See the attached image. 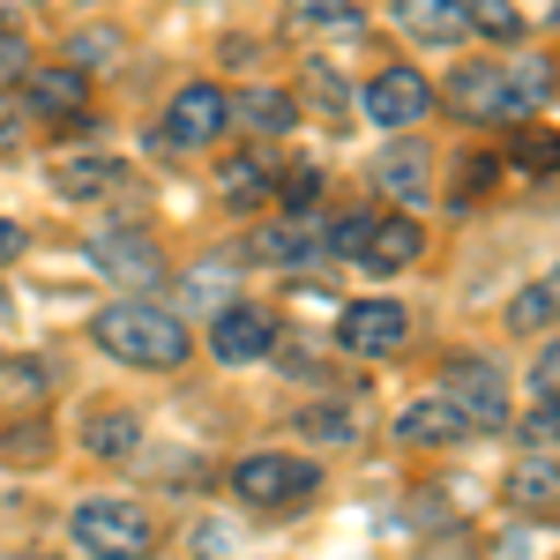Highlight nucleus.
<instances>
[{"label":"nucleus","mask_w":560,"mask_h":560,"mask_svg":"<svg viewBox=\"0 0 560 560\" xmlns=\"http://www.w3.org/2000/svg\"><path fill=\"white\" fill-rule=\"evenodd\" d=\"M23 560H52V553H23Z\"/></svg>","instance_id":"58836bf2"},{"label":"nucleus","mask_w":560,"mask_h":560,"mask_svg":"<svg viewBox=\"0 0 560 560\" xmlns=\"http://www.w3.org/2000/svg\"><path fill=\"white\" fill-rule=\"evenodd\" d=\"M306 433H314V441H359L366 427H359V411H351V404H345V411H337V404H322V411H306Z\"/></svg>","instance_id":"cd10ccee"},{"label":"nucleus","mask_w":560,"mask_h":560,"mask_svg":"<svg viewBox=\"0 0 560 560\" xmlns=\"http://www.w3.org/2000/svg\"><path fill=\"white\" fill-rule=\"evenodd\" d=\"M15 255H23V224H8V217H0V269H8Z\"/></svg>","instance_id":"e433bc0d"},{"label":"nucleus","mask_w":560,"mask_h":560,"mask_svg":"<svg viewBox=\"0 0 560 560\" xmlns=\"http://www.w3.org/2000/svg\"><path fill=\"white\" fill-rule=\"evenodd\" d=\"M441 388L464 404L471 427H509V382H501V366H486V359H456Z\"/></svg>","instance_id":"6e6552de"},{"label":"nucleus","mask_w":560,"mask_h":560,"mask_svg":"<svg viewBox=\"0 0 560 560\" xmlns=\"http://www.w3.org/2000/svg\"><path fill=\"white\" fill-rule=\"evenodd\" d=\"M292 31H300V38L351 45V38H366V8H359V0H300V8H292Z\"/></svg>","instance_id":"2eb2a0df"},{"label":"nucleus","mask_w":560,"mask_h":560,"mask_svg":"<svg viewBox=\"0 0 560 560\" xmlns=\"http://www.w3.org/2000/svg\"><path fill=\"white\" fill-rule=\"evenodd\" d=\"M113 179H120V158H105V150H60V158H52V187L75 195V202L105 195Z\"/></svg>","instance_id":"f3484780"},{"label":"nucleus","mask_w":560,"mask_h":560,"mask_svg":"<svg viewBox=\"0 0 560 560\" xmlns=\"http://www.w3.org/2000/svg\"><path fill=\"white\" fill-rule=\"evenodd\" d=\"M83 448L105 456V464H135V456H142V419H128V411H97V419L83 427Z\"/></svg>","instance_id":"a211bd4d"},{"label":"nucleus","mask_w":560,"mask_h":560,"mask_svg":"<svg viewBox=\"0 0 560 560\" xmlns=\"http://www.w3.org/2000/svg\"><path fill=\"white\" fill-rule=\"evenodd\" d=\"M509 158H516V173H560V135H538V128H523Z\"/></svg>","instance_id":"a878e982"},{"label":"nucleus","mask_w":560,"mask_h":560,"mask_svg":"<svg viewBox=\"0 0 560 560\" xmlns=\"http://www.w3.org/2000/svg\"><path fill=\"white\" fill-rule=\"evenodd\" d=\"M255 255H261V261H284V269H300V261L329 255V240H322V224H306V210H284L277 224H261V232H255Z\"/></svg>","instance_id":"f8f14e48"},{"label":"nucleus","mask_w":560,"mask_h":560,"mask_svg":"<svg viewBox=\"0 0 560 560\" xmlns=\"http://www.w3.org/2000/svg\"><path fill=\"white\" fill-rule=\"evenodd\" d=\"M560 322V269H546L538 284H523L516 300H509V329L530 337V329H553Z\"/></svg>","instance_id":"412c9836"},{"label":"nucleus","mask_w":560,"mask_h":560,"mask_svg":"<svg viewBox=\"0 0 560 560\" xmlns=\"http://www.w3.org/2000/svg\"><path fill=\"white\" fill-rule=\"evenodd\" d=\"M217 195H224L232 210H255L261 195H269V158H224V165H217Z\"/></svg>","instance_id":"4be33fe9"},{"label":"nucleus","mask_w":560,"mask_h":560,"mask_svg":"<svg viewBox=\"0 0 560 560\" xmlns=\"http://www.w3.org/2000/svg\"><path fill=\"white\" fill-rule=\"evenodd\" d=\"M404 337H411V314L396 300H359V306H345V322H337V345H345L351 359H388Z\"/></svg>","instance_id":"423d86ee"},{"label":"nucleus","mask_w":560,"mask_h":560,"mask_svg":"<svg viewBox=\"0 0 560 560\" xmlns=\"http://www.w3.org/2000/svg\"><path fill=\"white\" fill-rule=\"evenodd\" d=\"M427 560H471V546H441V553H427Z\"/></svg>","instance_id":"4c0bfd02"},{"label":"nucleus","mask_w":560,"mask_h":560,"mask_svg":"<svg viewBox=\"0 0 560 560\" xmlns=\"http://www.w3.org/2000/svg\"><path fill=\"white\" fill-rule=\"evenodd\" d=\"M247 128H261V135H292V120H300V105L284 97V90H255L247 105H232Z\"/></svg>","instance_id":"b1692460"},{"label":"nucleus","mask_w":560,"mask_h":560,"mask_svg":"<svg viewBox=\"0 0 560 560\" xmlns=\"http://www.w3.org/2000/svg\"><path fill=\"white\" fill-rule=\"evenodd\" d=\"M427 113H433V83L419 68H382L366 83V120L374 128H419Z\"/></svg>","instance_id":"0eeeda50"},{"label":"nucleus","mask_w":560,"mask_h":560,"mask_svg":"<svg viewBox=\"0 0 560 560\" xmlns=\"http://www.w3.org/2000/svg\"><path fill=\"white\" fill-rule=\"evenodd\" d=\"M23 75H31V45L15 38V31H0V90L23 83Z\"/></svg>","instance_id":"2f4dec72"},{"label":"nucleus","mask_w":560,"mask_h":560,"mask_svg":"<svg viewBox=\"0 0 560 560\" xmlns=\"http://www.w3.org/2000/svg\"><path fill=\"white\" fill-rule=\"evenodd\" d=\"M38 396H45V366H31V359L0 366V404H38Z\"/></svg>","instance_id":"bb28decb"},{"label":"nucleus","mask_w":560,"mask_h":560,"mask_svg":"<svg viewBox=\"0 0 560 560\" xmlns=\"http://www.w3.org/2000/svg\"><path fill=\"white\" fill-rule=\"evenodd\" d=\"M396 23L411 38H433V45H456L464 23H471V0H396Z\"/></svg>","instance_id":"dca6fc26"},{"label":"nucleus","mask_w":560,"mask_h":560,"mask_svg":"<svg viewBox=\"0 0 560 560\" xmlns=\"http://www.w3.org/2000/svg\"><path fill=\"white\" fill-rule=\"evenodd\" d=\"M120 60V31H83L75 38V68H113Z\"/></svg>","instance_id":"7c9ffc66"},{"label":"nucleus","mask_w":560,"mask_h":560,"mask_svg":"<svg viewBox=\"0 0 560 560\" xmlns=\"http://www.w3.org/2000/svg\"><path fill=\"white\" fill-rule=\"evenodd\" d=\"M359 255H366V269H411V261L427 255V232H419V224H411V217H374V232H366V247H359Z\"/></svg>","instance_id":"4468645a"},{"label":"nucleus","mask_w":560,"mask_h":560,"mask_svg":"<svg viewBox=\"0 0 560 560\" xmlns=\"http://www.w3.org/2000/svg\"><path fill=\"white\" fill-rule=\"evenodd\" d=\"M366 232H374V217H366V210H345L329 232H322V240H329V255H359V247H366Z\"/></svg>","instance_id":"c756f323"},{"label":"nucleus","mask_w":560,"mask_h":560,"mask_svg":"<svg viewBox=\"0 0 560 560\" xmlns=\"http://www.w3.org/2000/svg\"><path fill=\"white\" fill-rule=\"evenodd\" d=\"M232 128V97L217 83H187L165 105V120H158V142L165 150H202V142H217V135Z\"/></svg>","instance_id":"20e7f679"},{"label":"nucleus","mask_w":560,"mask_h":560,"mask_svg":"<svg viewBox=\"0 0 560 560\" xmlns=\"http://www.w3.org/2000/svg\"><path fill=\"white\" fill-rule=\"evenodd\" d=\"M23 135H31V113L0 97V158H15V150H23Z\"/></svg>","instance_id":"473e14b6"},{"label":"nucleus","mask_w":560,"mask_h":560,"mask_svg":"<svg viewBox=\"0 0 560 560\" xmlns=\"http://www.w3.org/2000/svg\"><path fill=\"white\" fill-rule=\"evenodd\" d=\"M314 195H322V173H314V165H300V173H292V187H284V210H306Z\"/></svg>","instance_id":"72a5a7b5"},{"label":"nucleus","mask_w":560,"mask_h":560,"mask_svg":"<svg viewBox=\"0 0 560 560\" xmlns=\"http://www.w3.org/2000/svg\"><path fill=\"white\" fill-rule=\"evenodd\" d=\"M83 97H90L83 68H38L31 90H23V113H31V120H75Z\"/></svg>","instance_id":"ddd939ff"},{"label":"nucleus","mask_w":560,"mask_h":560,"mask_svg":"<svg viewBox=\"0 0 560 560\" xmlns=\"http://www.w3.org/2000/svg\"><path fill=\"white\" fill-rule=\"evenodd\" d=\"M448 113H456V120H523V97H516V83H509V68L471 60V68L448 75Z\"/></svg>","instance_id":"39448f33"},{"label":"nucleus","mask_w":560,"mask_h":560,"mask_svg":"<svg viewBox=\"0 0 560 560\" xmlns=\"http://www.w3.org/2000/svg\"><path fill=\"white\" fill-rule=\"evenodd\" d=\"M90 337H97V351H113L120 366H150V374H173V366H187V351H195L187 322L165 314V306H150V300L97 306Z\"/></svg>","instance_id":"f257e3e1"},{"label":"nucleus","mask_w":560,"mask_h":560,"mask_svg":"<svg viewBox=\"0 0 560 560\" xmlns=\"http://www.w3.org/2000/svg\"><path fill=\"white\" fill-rule=\"evenodd\" d=\"M523 441L530 448H553L560 441V388H538V404L523 411Z\"/></svg>","instance_id":"393cba45"},{"label":"nucleus","mask_w":560,"mask_h":560,"mask_svg":"<svg viewBox=\"0 0 560 560\" xmlns=\"http://www.w3.org/2000/svg\"><path fill=\"white\" fill-rule=\"evenodd\" d=\"M68 530H75V546L90 560H150L158 553V523L142 516L135 501H83L68 516Z\"/></svg>","instance_id":"f03ea898"},{"label":"nucleus","mask_w":560,"mask_h":560,"mask_svg":"<svg viewBox=\"0 0 560 560\" xmlns=\"http://www.w3.org/2000/svg\"><path fill=\"white\" fill-rule=\"evenodd\" d=\"M456 433H471V419H464V404H456L448 388L396 411V441H404V448H433V441H456Z\"/></svg>","instance_id":"9b49d317"},{"label":"nucleus","mask_w":560,"mask_h":560,"mask_svg":"<svg viewBox=\"0 0 560 560\" xmlns=\"http://www.w3.org/2000/svg\"><path fill=\"white\" fill-rule=\"evenodd\" d=\"M374 179H382L404 210H411V202H427V150H419V142H396L382 165H374Z\"/></svg>","instance_id":"6ab92c4d"},{"label":"nucleus","mask_w":560,"mask_h":560,"mask_svg":"<svg viewBox=\"0 0 560 560\" xmlns=\"http://www.w3.org/2000/svg\"><path fill=\"white\" fill-rule=\"evenodd\" d=\"M90 261L105 269V277H120V284H158L165 277V255H158V240H142V232H97L90 240Z\"/></svg>","instance_id":"9d476101"},{"label":"nucleus","mask_w":560,"mask_h":560,"mask_svg":"<svg viewBox=\"0 0 560 560\" xmlns=\"http://www.w3.org/2000/svg\"><path fill=\"white\" fill-rule=\"evenodd\" d=\"M530 382H538V388H560V345H546V351H538V366H530Z\"/></svg>","instance_id":"c9c22d12"},{"label":"nucleus","mask_w":560,"mask_h":560,"mask_svg":"<svg viewBox=\"0 0 560 560\" xmlns=\"http://www.w3.org/2000/svg\"><path fill=\"white\" fill-rule=\"evenodd\" d=\"M269 345H277V322H269L261 306H217L210 351L224 366H255V359H269Z\"/></svg>","instance_id":"1a4fd4ad"},{"label":"nucleus","mask_w":560,"mask_h":560,"mask_svg":"<svg viewBox=\"0 0 560 560\" xmlns=\"http://www.w3.org/2000/svg\"><path fill=\"white\" fill-rule=\"evenodd\" d=\"M232 486L255 509H284V501H306L322 486V471H314V456H240L232 464Z\"/></svg>","instance_id":"7ed1b4c3"},{"label":"nucleus","mask_w":560,"mask_h":560,"mask_svg":"<svg viewBox=\"0 0 560 560\" xmlns=\"http://www.w3.org/2000/svg\"><path fill=\"white\" fill-rule=\"evenodd\" d=\"M300 90H306V105L314 113H329V120H351V83L329 68V60H306L300 68Z\"/></svg>","instance_id":"5701e85b"},{"label":"nucleus","mask_w":560,"mask_h":560,"mask_svg":"<svg viewBox=\"0 0 560 560\" xmlns=\"http://www.w3.org/2000/svg\"><path fill=\"white\" fill-rule=\"evenodd\" d=\"M509 501H516V509H553L560 501V456H516Z\"/></svg>","instance_id":"aec40b11"},{"label":"nucleus","mask_w":560,"mask_h":560,"mask_svg":"<svg viewBox=\"0 0 560 560\" xmlns=\"http://www.w3.org/2000/svg\"><path fill=\"white\" fill-rule=\"evenodd\" d=\"M45 448H52V441H45V427L38 433H8V456H15V464H45Z\"/></svg>","instance_id":"f704fd0d"},{"label":"nucleus","mask_w":560,"mask_h":560,"mask_svg":"<svg viewBox=\"0 0 560 560\" xmlns=\"http://www.w3.org/2000/svg\"><path fill=\"white\" fill-rule=\"evenodd\" d=\"M471 23L486 31V38H523V15H516V0H471Z\"/></svg>","instance_id":"c85d7f7f"}]
</instances>
